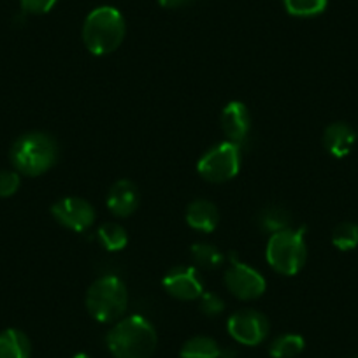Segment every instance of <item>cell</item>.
Listing matches in <instances>:
<instances>
[{
    "instance_id": "6da1fadb",
    "label": "cell",
    "mask_w": 358,
    "mask_h": 358,
    "mask_svg": "<svg viewBox=\"0 0 358 358\" xmlns=\"http://www.w3.org/2000/svg\"><path fill=\"white\" fill-rule=\"evenodd\" d=\"M106 343L115 358H150L158 339L155 327L146 318L130 316L113 327Z\"/></svg>"
},
{
    "instance_id": "7a4b0ae2",
    "label": "cell",
    "mask_w": 358,
    "mask_h": 358,
    "mask_svg": "<svg viewBox=\"0 0 358 358\" xmlns=\"http://www.w3.org/2000/svg\"><path fill=\"white\" fill-rule=\"evenodd\" d=\"M125 37V20L115 8H97L90 13L83 27V41L95 57L113 53Z\"/></svg>"
},
{
    "instance_id": "3957f363",
    "label": "cell",
    "mask_w": 358,
    "mask_h": 358,
    "mask_svg": "<svg viewBox=\"0 0 358 358\" xmlns=\"http://www.w3.org/2000/svg\"><path fill=\"white\" fill-rule=\"evenodd\" d=\"M58 146L50 136L41 132L20 137L11 148V162L25 176H41L57 162Z\"/></svg>"
},
{
    "instance_id": "277c9868",
    "label": "cell",
    "mask_w": 358,
    "mask_h": 358,
    "mask_svg": "<svg viewBox=\"0 0 358 358\" xmlns=\"http://www.w3.org/2000/svg\"><path fill=\"white\" fill-rule=\"evenodd\" d=\"M129 294L120 278L104 276L86 292V309L90 316L101 323H111L127 311Z\"/></svg>"
},
{
    "instance_id": "5b68a950",
    "label": "cell",
    "mask_w": 358,
    "mask_h": 358,
    "mask_svg": "<svg viewBox=\"0 0 358 358\" xmlns=\"http://www.w3.org/2000/svg\"><path fill=\"white\" fill-rule=\"evenodd\" d=\"M267 262L268 265L283 274L295 276L304 267L308 250L304 243V229H285L271 236L267 243Z\"/></svg>"
},
{
    "instance_id": "8992f818",
    "label": "cell",
    "mask_w": 358,
    "mask_h": 358,
    "mask_svg": "<svg viewBox=\"0 0 358 358\" xmlns=\"http://www.w3.org/2000/svg\"><path fill=\"white\" fill-rule=\"evenodd\" d=\"M241 165L239 144L223 143L213 148L199 160L197 171L211 183H223L237 176Z\"/></svg>"
},
{
    "instance_id": "52a82bcc",
    "label": "cell",
    "mask_w": 358,
    "mask_h": 358,
    "mask_svg": "<svg viewBox=\"0 0 358 358\" xmlns=\"http://www.w3.org/2000/svg\"><path fill=\"white\" fill-rule=\"evenodd\" d=\"M229 334L244 346H258L268 334L267 318L253 309L236 313L229 320Z\"/></svg>"
},
{
    "instance_id": "ba28073f",
    "label": "cell",
    "mask_w": 358,
    "mask_h": 358,
    "mask_svg": "<svg viewBox=\"0 0 358 358\" xmlns=\"http://www.w3.org/2000/svg\"><path fill=\"white\" fill-rule=\"evenodd\" d=\"M225 285L241 301H253L265 292L264 278L255 268L237 260H232V265L227 268Z\"/></svg>"
},
{
    "instance_id": "9c48e42d",
    "label": "cell",
    "mask_w": 358,
    "mask_h": 358,
    "mask_svg": "<svg viewBox=\"0 0 358 358\" xmlns=\"http://www.w3.org/2000/svg\"><path fill=\"white\" fill-rule=\"evenodd\" d=\"M51 215L57 218L60 225L67 227L74 232H85L95 222V211L92 204L78 197H67L58 201L51 208Z\"/></svg>"
},
{
    "instance_id": "30bf717a",
    "label": "cell",
    "mask_w": 358,
    "mask_h": 358,
    "mask_svg": "<svg viewBox=\"0 0 358 358\" xmlns=\"http://www.w3.org/2000/svg\"><path fill=\"white\" fill-rule=\"evenodd\" d=\"M164 287L169 292V295L179 299V301H194L204 294L201 278L192 267L172 268L171 273L164 278Z\"/></svg>"
},
{
    "instance_id": "8fae6325",
    "label": "cell",
    "mask_w": 358,
    "mask_h": 358,
    "mask_svg": "<svg viewBox=\"0 0 358 358\" xmlns=\"http://www.w3.org/2000/svg\"><path fill=\"white\" fill-rule=\"evenodd\" d=\"M250 111L243 102H230L222 113V129L230 143L241 144L250 132Z\"/></svg>"
},
{
    "instance_id": "7c38bea8",
    "label": "cell",
    "mask_w": 358,
    "mask_h": 358,
    "mask_svg": "<svg viewBox=\"0 0 358 358\" xmlns=\"http://www.w3.org/2000/svg\"><path fill=\"white\" fill-rule=\"evenodd\" d=\"M139 206V192L129 179H120L111 187L108 195V208L115 216H130Z\"/></svg>"
},
{
    "instance_id": "4fadbf2b",
    "label": "cell",
    "mask_w": 358,
    "mask_h": 358,
    "mask_svg": "<svg viewBox=\"0 0 358 358\" xmlns=\"http://www.w3.org/2000/svg\"><path fill=\"white\" fill-rule=\"evenodd\" d=\"M355 141H357V134L348 123H332L330 127H327L325 134H323V144H325L327 151L336 158L348 157Z\"/></svg>"
},
{
    "instance_id": "5bb4252c",
    "label": "cell",
    "mask_w": 358,
    "mask_h": 358,
    "mask_svg": "<svg viewBox=\"0 0 358 358\" xmlns=\"http://www.w3.org/2000/svg\"><path fill=\"white\" fill-rule=\"evenodd\" d=\"M187 222L199 232H213L218 227L220 213L209 201H194L187 209Z\"/></svg>"
},
{
    "instance_id": "9a60e30c",
    "label": "cell",
    "mask_w": 358,
    "mask_h": 358,
    "mask_svg": "<svg viewBox=\"0 0 358 358\" xmlns=\"http://www.w3.org/2000/svg\"><path fill=\"white\" fill-rule=\"evenodd\" d=\"M30 341L22 330L8 329L0 334V358H30Z\"/></svg>"
},
{
    "instance_id": "2e32d148",
    "label": "cell",
    "mask_w": 358,
    "mask_h": 358,
    "mask_svg": "<svg viewBox=\"0 0 358 358\" xmlns=\"http://www.w3.org/2000/svg\"><path fill=\"white\" fill-rule=\"evenodd\" d=\"M181 358H220L222 357V350L213 341L211 337H194V339L187 341L185 346L181 348Z\"/></svg>"
},
{
    "instance_id": "e0dca14e",
    "label": "cell",
    "mask_w": 358,
    "mask_h": 358,
    "mask_svg": "<svg viewBox=\"0 0 358 358\" xmlns=\"http://www.w3.org/2000/svg\"><path fill=\"white\" fill-rule=\"evenodd\" d=\"M306 343L299 334H285L273 341L268 353L273 358H295L302 353Z\"/></svg>"
},
{
    "instance_id": "ac0fdd59",
    "label": "cell",
    "mask_w": 358,
    "mask_h": 358,
    "mask_svg": "<svg viewBox=\"0 0 358 358\" xmlns=\"http://www.w3.org/2000/svg\"><path fill=\"white\" fill-rule=\"evenodd\" d=\"M97 236L102 246L108 251H120L129 243L127 230L118 223H104V225L99 227Z\"/></svg>"
},
{
    "instance_id": "d6986e66",
    "label": "cell",
    "mask_w": 358,
    "mask_h": 358,
    "mask_svg": "<svg viewBox=\"0 0 358 358\" xmlns=\"http://www.w3.org/2000/svg\"><path fill=\"white\" fill-rule=\"evenodd\" d=\"M332 244L341 251H350L358 246V225L351 222L339 223L332 232Z\"/></svg>"
},
{
    "instance_id": "ffe728a7",
    "label": "cell",
    "mask_w": 358,
    "mask_h": 358,
    "mask_svg": "<svg viewBox=\"0 0 358 358\" xmlns=\"http://www.w3.org/2000/svg\"><path fill=\"white\" fill-rule=\"evenodd\" d=\"M192 258L195 260V264L206 268H216L223 262V255L220 253L218 248L208 243L194 244L192 246Z\"/></svg>"
},
{
    "instance_id": "44dd1931",
    "label": "cell",
    "mask_w": 358,
    "mask_h": 358,
    "mask_svg": "<svg viewBox=\"0 0 358 358\" xmlns=\"http://www.w3.org/2000/svg\"><path fill=\"white\" fill-rule=\"evenodd\" d=\"M283 2L287 11L299 18L322 15L327 9V0H283Z\"/></svg>"
},
{
    "instance_id": "7402d4cb",
    "label": "cell",
    "mask_w": 358,
    "mask_h": 358,
    "mask_svg": "<svg viewBox=\"0 0 358 358\" xmlns=\"http://www.w3.org/2000/svg\"><path fill=\"white\" fill-rule=\"evenodd\" d=\"M288 223H290V215L283 208H268L262 211L260 225L265 232H281V230L288 229Z\"/></svg>"
},
{
    "instance_id": "603a6c76",
    "label": "cell",
    "mask_w": 358,
    "mask_h": 358,
    "mask_svg": "<svg viewBox=\"0 0 358 358\" xmlns=\"http://www.w3.org/2000/svg\"><path fill=\"white\" fill-rule=\"evenodd\" d=\"M20 188V176L11 171H0V197H11Z\"/></svg>"
},
{
    "instance_id": "cb8c5ba5",
    "label": "cell",
    "mask_w": 358,
    "mask_h": 358,
    "mask_svg": "<svg viewBox=\"0 0 358 358\" xmlns=\"http://www.w3.org/2000/svg\"><path fill=\"white\" fill-rule=\"evenodd\" d=\"M225 304L222 299L213 292H204L201 295V311L208 316H218L223 311Z\"/></svg>"
},
{
    "instance_id": "d4e9b609",
    "label": "cell",
    "mask_w": 358,
    "mask_h": 358,
    "mask_svg": "<svg viewBox=\"0 0 358 358\" xmlns=\"http://www.w3.org/2000/svg\"><path fill=\"white\" fill-rule=\"evenodd\" d=\"M55 4L57 0H22V9L30 15H46Z\"/></svg>"
},
{
    "instance_id": "484cf974",
    "label": "cell",
    "mask_w": 358,
    "mask_h": 358,
    "mask_svg": "<svg viewBox=\"0 0 358 358\" xmlns=\"http://www.w3.org/2000/svg\"><path fill=\"white\" fill-rule=\"evenodd\" d=\"M160 2V6H164V8H181V6L188 4L190 0H158Z\"/></svg>"
},
{
    "instance_id": "4316f807",
    "label": "cell",
    "mask_w": 358,
    "mask_h": 358,
    "mask_svg": "<svg viewBox=\"0 0 358 358\" xmlns=\"http://www.w3.org/2000/svg\"><path fill=\"white\" fill-rule=\"evenodd\" d=\"M74 358H90V357L86 353H78Z\"/></svg>"
},
{
    "instance_id": "83f0119b",
    "label": "cell",
    "mask_w": 358,
    "mask_h": 358,
    "mask_svg": "<svg viewBox=\"0 0 358 358\" xmlns=\"http://www.w3.org/2000/svg\"><path fill=\"white\" fill-rule=\"evenodd\" d=\"M357 358H358V357H357Z\"/></svg>"
}]
</instances>
